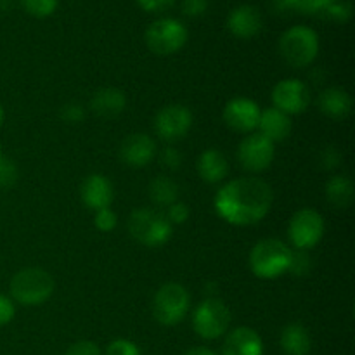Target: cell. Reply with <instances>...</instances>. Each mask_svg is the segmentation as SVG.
<instances>
[{
	"mask_svg": "<svg viewBox=\"0 0 355 355\" xmlns=\"http://www.w3.org/2000/svg\"><path fill=\"white\" fill-rule=\"evenodd\" d=\"M274 194L267 182L257 177H241L222 186L215 196V210L232 225H253L267 217Z\"/></svg>",
	"mask_w": 355,
	"mask_h": 355,
	"instance_id": "1",
	"label": "cell"
},
{
	"mask_svg": "<svg viewBox=\"0 0 355 355\" xmlns=\"http://www.w3.org/2000/svg\"><path fill=\"white\" fill-rule=\"evenodd\" d=\"M291 253L293 250L281 239H262L250 253L252 272L260 279H276L290 269Z\"/></svg>",
	"mask_w": 355,
	"mask_h": 355,
	"instance_id": "2",
	"label": "cell"
},
{
	"mask_svg": "<svg viewBox=\"0 0 355 355\" xmlns=\"http://www.w3.org/2000/svg\"><path fill=\"white\" fill-rule=\"evenodd\" d=\"M173 225L165 211L156 208H137L128 217V232L135 241L148 248H158L170 239Z\"/></svg>",
	"mask_w": 355,
	"mask_h": 355,
	"instance_id": "3",
	"label": "cell"
},
{
	"mask_svg": "<svg viewBox=\"0 0 355 355\" xmlns=\"http://www.w3.org/2000/svg\"><path fill=\"white\" fill-rule=\"evenodd\" d=\"M54 293V279L40 267H26L14 274L10 279V295L14 300L26 307L42 305Z\"/></svg>",
	"mask_w": 355,
	"mask_h": 355,
	"instance_id": "4",
	"label": "cell"
},
{
	"mask_svg": "<svg viewBox=\"0 0 355 355\" xmlns=\"http://www.w3.org/2000/svg\"><path fill=\"white\" fill-rule=\"evenodd\" d=\"M279 54L293 68H305L312 64L319 54L318 33L305 24L291 26L281 35Z\"/></svg>",
	"mask_w": 355,
	"mask_h": 355,
	"instance_id": "5",
	"label": "cell"
},
{
	"mask_svg": "<svg viewBox=\"0 0 355 355\" xmlns=\"http://www.w3.org/2000/svg\"><path fill=\"white\" fill-rule=\"evenodd\" d=\"M187 37L189 33L186 24L173 17L153 21L144 33L146 45L156 55L175 54L186 45Z\"/></svg>",
	"mask_w": 355,
	"mask_h": 355,
	"instance_id": "6",
	"label": "cell"
},
{
	"mask_svg": "<svg viewBox=\"0 0 355 355\" xmlns=\"http://www.w3.org/2000/svg\"><path fill=\"white\" fill-rule=\"evenodd\" d=\"M191 297L179 283H166L156 291L153 300V315L163 326H175L186 318Z\"/></svg>",
	"mask_w": 355,
	"mask_h": 355,
	"instance_id": "7",
	"label": "cell"
},
{
	"mask_svg": "<svg viewBox=\"0 0 355 355\" xmlns=\"http://www.w3.org/2000/svg\"><path fill=\"white\" fill-rule=\"evenodd\" d=\"M231 324V311L217 297L201 302L193 315V326L198 336L205 340H217L224 335Z\"/></svg>",
	"mask_w": 355,
	"mask_h": 355,
	"instance_id": "8",
	"label": "cell"
},
{
	"mask_svg": "<svg viewBox=\"0 0 355 355\" xmlns=\"http://www.w3.org/2000/svg\"><path fill=\"white\" fill-rule=\"evenodd\" d=\"M288 234H290V239L295 248L307 252V250L314 248L322 239V234H324V218H322L319 211L312 210V208L298 210L291 217Z\"/></svg>",
	"mask_w": 355,
	"mask_h": 355,
	"instance_id": "9",
	"label": "cell"
},
{
	"mask_svg": "<svg viewBox=\"0 0 355 355\" xmlns=\"http://www.w3.org/2000/svg\"><path fill=\"white\" fill-rule=\"evenodd\" d=\"M193 127V113L182 104H168L158 111L155 118V130L163 141L175 142L186 137Z\"/></svg>",
	"mask_w": 355,
	"mask_h": 355,
	"instance_id": "10",
	"label": "cell"
},
{
	"mask_svg": "<svg viewBox=\"0 0 355 355\" xmlns=\"http://www.w3.org/2000/svg\"><path fill=\"white\" fill-rule=\"evenodd\" d=\"M272 103L276 110L283 111L288 116L300 114L311 104V90L297 78L281 80L272 89Z\"/></svg>",
	"mask_w": 355,
	"mask_h": 355,
	"instance_id": "11",
	"label": "cell"
},
{
	"mask_svg": "<svg viewBox=\"0 0 355 355\" xmlns=\"http://www.w3.org/2000/svg\"><path fill=\"white\" fill-rule=\"evenodd\" d=\"M238 159L248 172H262L269 168L274 159V144L260 134H252L241 141Z\"/></svg>",
	"mask_w": 355,
	"mask_h": 355,
	"instance_id": "12",
	"label": "cell"
},
{
	"mask_svg": "<svg viewBox=\"0 0 355 355\" xmlns=\"http://www.w3.org/2000/svg\"><path fill=\"white\" fill-rule=\"evenodd\" d=\"M260 107L255 101L246 97L231 99L224 107V121L229 128L236 132H252L259 127Z\"/></svg>",
	"mask_w": 355,
	"mask_h": 355,
	"instance_id": "13",
	"label": "cell"
},
{
	"mask_svg": "<svg viewBox=\"0 0 355 355\" xmlns=\"http://www.w3.org/2000/svg\"><path fill=\"white\" fill-rule=\"evenodd\" d=\"M156 155V144L149 135L132 134L120 144V158L132 168H142L149 165Z\"/></svg>",
	"mask_w": 355,
	"mask_h": 355,
	"instance_id": "14",
	"label": "cell"
},
{
	"mask_svg": "<svg viewBox=\"0 0 355 355\" xmlns=\"http://www.w3.org/2000/svg\"><path fill=\"white\" fill-rule=\"evenodd\" d=\"M80 196H82L83 205L94 211L110 208L114 198L113 184L110 182L107 177L101 175V173H92L83 180Z\"/></svg>",
	"mask_w": 355,
	"mask_h": 355,
	"instance_id": "15",
	"label": "cell"
},
{
	"mask_svg": "<svg viewBox=\"0 0 355 355\" xmlns=\"http://www.w3.org/2000/svg\"><path fill=\"white\" fill-rule=\"evenodd\" d=\"M262 24L263 21L260 10L257 7L248 6V3L234 7L227 16V30L234 37L245 38V40L259 35L262 30Z\"/></svg>",
	"mask_w": 355,
	"mask_h": 355,
	"instance_id": "16",
	"label": "cell"
},
{
	"mask_svg": "<svg viewBox=\"0 0 355 355\" xmlns=\"http://www.w3.org/2000/svg\"><path fill=\"white\" fill-rule=\"evenodd\" d=\"M127 106V97H125L123 90L116 89V87H104L99 89L90 99V110L101 118H111L120 116Z\"/></svg>",
	"mask_w": 355,
	"mask_h": 355,
	"instance_id": "17",
	"label": "cell"
},
{
	"mask_svg": "<svg viewBox=\"0 0 355 355\" xmlns=\"http://www.w3.org/2000/svg\"><path fill=\"white\" fill-rule=\"evenodd\" d=\"M222 355H263L262 338L252 328H236L225 340Z\"/></svg>",
	"mask_w": 355,
	"mask_h": 355,
	"instance_id": "18",
	"label": "cell"
},
{
	"mask_svg": "<svg viewBox=\"0 0 355 355\" xmlns=\"http://www.w3.org/2000/svg\"><path fill=\"white\" fill-rule=\"evenodd\" d=\"M257 128L260 130V135L276 144V142H283L284 139L290 137L291 118L276 107H267V110L260 111V120Z\"/></svg>",
	"mask_w": 355,
	"mask_h": 355,
	"instance_id": "19",
	"label": "cell"
},
{
	"mask_svg": "<svg viewBox=\"0 0 355 355\" xmlns=\"http://www.w3.org/2000/svg\"><path fill=\"white\" fill-rule=\"evenodd\" d=\"M198 175L208 184H218L227 177V158L218 149H207L200 155L196 162Z\"/></svg>",
	"mask_w": 355,
	"mask_h": 355,
	"instance_id": "20",
	"label": "cell"
},
{
	"mask_svg": "<svg viewBox=\"0 0 355 355\" xmlns=\"http://www.w3.org/2000/svg\"><path fill=\"white\" fill-rule=\"evenodd\" d=\"M318 104L322 114L335 118V120H343L352 111V97H350L347 90L340 89V87H331V89L322 90Z\"/></svg>",
	"mask_w": 355,
	"mask_h": 355,
	"instance_id": "21",
	"label": "cell"
},
{
	"mask_svg": "<svg viewBox=\"0 0 355 355\" xmlns=\"http://www.w3.org/2000/svg\"><path fill=\"white\" fill-rule=\"evenodd\" d=\"M279 343L286 355H309L312 349V340L307 328L298 322H291L283 329Z\"/></svg>",
	"mask_w": 355,
	"mask_h": 355,
	"instance_id": "22",
	"label": "cell"
},
{
	"mask_svg": "<svg viewBox=\"0 0 355 355\" xmlns=\"http://www.w3.org/2000/svg\"><path fill=\"white\" fill-rule=\"evenodd\" d=\"M326 198L336 208H349L354 201V182L347 175H335L326 184Z\"/></svg>",
	"mask_w": 355,
	"mask_h": 355,
	"instance_id": "23",
	"label": "cell"
},
{
	"mask_svg": "<svg viewBox=\"0 0 355 355\" xmlns=\"http://www.w3.org/2000/svg\"><path fill=\"white\" fill-rule=\"evenodd\" d=\"M149 196L158 207H170L179 198V186L166 175H158L149 184Z\"/></svg>",
	"mask_w": 355,
	"mask_h": 355,
	"instance_id": "24",
	"label": "cell"
},
{
	"mask_svg": "<svg viewBox=\"0 0 355 355\" xmlns=\"http://www.w3.org/2000/svg\"><path fill=\"white\" fill-rule=\"evenodd\" d=\"M24 10L35 17H47L58 7V0H21Z\"/></svg>",
	"mask_w": 355,
	"mask_h": 355,
	"instance_id": "25",
	"label": "cell"
},
{
	"mask_svg": "<svg viewBox=\"0 0 355 355\" xmlns=\"http://www.w3.org/2000/svg\"><path fill=\"white\" fill-rule=\"evenodd\" d=\"M17 180V166L12 159L3 155L0 148V187L14 186Z\"/></svg>",
	"mask_w": 355,
	"mask_h": 355,
	"instance_id": "26",
	"label": "cell"
},
{
	"mask_svg": "<svg viewBox=\"0 0 355 355\" xmlns=\"http://www.w3.org/2000/svg\"><path fill=\"white\" fill-rule=\"evenodd\" d=\"M311 270V257L304 250H297L291 253V262L288 272L295 274V276H305Z\"/></svg>",
	"mask_w": 355,
	"mask_h": 355,
	"instance_id": "27",
	"label": "cell"
},
{
	"mask_svg": "<svg viewBox=\"0 0 355 355\" xmlns=\"http://www.w3.org/2000/svg\"><path fill=\"white\" fill-rule=\"evenodd\" d=\"M106 355H142L139 347L127 338H118L107 345Z\"/></svg>",
	"mask_w": 355,
	"mask_h": 355,
	"instance_id": "28",
	"label": "cell"
},
{
	"mask_svg": "<svg viewBox=\"0 0 355 355\" xmlns=\"http://www.w3.org/2000/svg\"><path fill=\"white\" fill-rule=\"evenodd\" d=\"M94 224L99 231L103 232H111L118 224V217L111 208H103V210L96 211V218H94Z\"/></svg>",
	"mask_w": 355,
	"mask_h": 355,
	"instance_id": "29",
	"label": "cell"
},
{
	"mask_svg": "<svg viewBox=\"0 0 355 355\" xmlns=\"http://www.w3.org/2000/svg\"><path fill=\"white\" fill-rule=\"evenodd\" d=\"M165 215L170 220V224L179 225L187 220V217H189V208H187V205L182 203V201H175L173 205H170Z\"/></svg>",
	"mask_w": 355,
	"mask_h": 355,
	"instance_id": "30",
	"label": "cell"
},
{
	"mask_svg": "<svg viewBox=\"0 0 355 355\" xmlns=\"http://www.w3.org/2000/svg\"><path fill=\"white\" fill-rule=\"evenodd\" d=\"M61 118L71 125L80 123V121L85 120V110H83L80 104L69 103V104H66V106L61 107Z\"/></svg>",
	"mask_w": 355,
	"mask_h": 355,
	"instance_id": "31",
	"label": "cell"
},
{
	"mask_svg": "<svg viewBox=\"0 0 355 355\" xmlns=\"http://www.w3.org/2000/svg\"><path fill=\"white\" fill-rule=\"evenodd\" d=\"M159 159L170 170H179L180 165H182V155H180L179 149L172 148V146L163 149L162 155H159Z\"/></svg>",
	"mask_w": 355,
	"mask_h": 355,
	"instance_id": "32",
	"label": "cell"
},
{
	"mask_svg": "<svg viewBox=\"0 0 355 355\" xmlns=\"http://www.w3.org/2000/svg\"><path fill=\"white\" fill-rule=\"evenodd\" d=\"M64 355H101V350L94 342L82 340V342L73 343V345L66 350Z\"/></svg>",
	"mask_w": 355,
	"mask_h": 355,
	"instance_id": "33",
	"label": "cell"
},
{
	"mask_svg": "<svg viewBox=\"0 0 355 355\" xmlns=\"http://www.w3.org/2000/svg\"><path fill=\"white\" fill-rule=\"evenodd\" d=\"M305 0H272V7L277 14L304 12Z\"/></svg>",
	"mask_w": 355,
	"mask_h": 355,
	"instance_id": "34",
	"label": "cell"
},
{
	"mask_svg": "<svg viewBox=\"0 0 355 355\" xmlns=\"http://www.w3.org/2000/svg\"><path fill=\"white\" fill-rule=\"evenodd\" d=\"M14 315H16L14 302L9 297H6V295H0V326L9 324L14 319Z\"/></svg>",
	"mask_w": 355,
	"mask_h": 355,
	"instance_id": "35",
	"label": "cell"
},
{
	"mask_svg": "<svg viewBox=\"0 0 355 355\" xmlns=\"http://www.w3.org/2000/svg\"><path fill=\"white\" fill-rule=\"evenodd\" d=\"M208 0H184L182 12L189 17H198L207 12Z\"/></svg>",
	"mask_w": 355,
	"mask_h": 355,
	"instance_id": "36",
	"label": "cell"
},
{
	"mask_svg": "<svg viewBox=\"0 0 355 355\" xmlns=\"http://www.w3.org/2000/svg\"><path fill=\"white\" fill-rule=\"evenodd\" d=\"M340 159H342V156H340V153L336 151L335 148H326L324 151H322V156H321L322 168H326V170L336 168L340 163Z\"/></svg>",
	"mask_w": 355,
	"mask_h": 355,
	"instance_id": "37",
	"label": "cell"
},
{
	"mask_svg": "<svg viewBox=\"0 0 355 355\" xmlns=\"http://www.w3.org/2000/svg\"><path fill=\"white\" fill-rule=\"evenodd\" d=\"M175 0H137L139 6L148 12H159V10L168 9Z\"/></svg>",
	"mask_w": 355,
	"mask_h": 355,
	"instance_id": "38",
	"label": "cell"
},
{
	"mask_svg": "<svg viewBox=\"0 0 355 355\" xmlns=\"http://www.w3.org/2000/svg\"><path fill=\"white\" fill-rule=\"evenodd\" d=\"M186 355H217V354L211 352L210 349H205V347H194V349L187 350Z\"/></svg>",
	"mask_w": 355,
	"mask_h": 355,
	"instance_id": "39",
	"label": "cell"
},
{
	"mask_svg": "<svg viewBox=\"0 0 355 355\" xmlns=\"http://www.w3.org/2000/svg\"><path fill=\"white\" fill-rule=\"evenodd\" d=\"M3 118H6V113H3V107L0 106V125L3 123Z\"/></svg>",
	"mask_w": 355,
	"mask_h": 355,
	"instance_id": "40",
	"label": "cell"
}]
</instances>
